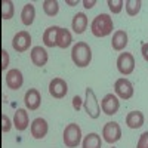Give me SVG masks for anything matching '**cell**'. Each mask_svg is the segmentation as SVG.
<instances>
[{"label":"cell","mask_w":148,"mask_h":148,"mask_svg":"<svg viewBox=\"0 0 148 148\" xmlns=\"http://www.w3.org/2000/svg\"><path fill=\"white\" fill-rule=\"evenodd\" d=\"M136 148H148V130L144 132L139 136V139L136 142Z\"/></svg>","instance_id":"4316f807"},{"label":"cell","mask_w":148,"mask_h":148,"mask_svg":"<svg viewBox=\"0 0 148 148\" xmlns=\"http://www.w3.org/2000/svg\"><path fill=\"white\" fill-rule=\"evenodd\" d=\"M30 58H31V62L36 67H45L47 64V59H49L46 49L42 46H34L30 52Z\"/></svg>","instance_id":"5bb4252c"},{"label":"cell","mask_w":148,"mask_h":148,"mask_svg":"<svg viewBox=\"0 0 148 148\" xmlns=\"http://www.w3.org/2000/svg\"><path fill=\"white\" fill-rule=\"evenodd\" d=\"M34 18H36V8L33 3H27L24 5L22 10H21V21L24 25H31L34 22Z\"/></svg>","instance_id":"ffe728a7"},{"label":"cell","mask_w":148,"mask_h":148,"mask_svg":"<svg viewBox=\"0 0 148 148\" xmlns=\"http://www.w3.org/2000/svg\"><path fill=\"white\" fill-rule=\"evenodd\" d=\"M141 53H142V58L148 62V43H142V46H141Z\"/></svg>","instance_id":"4dcf8cb0"},{"label":"cell","mask_w":148,"mask_h":148,"mask_svg":"<svg viewBox=\"0 0 148 148\" xmlns=\"http://www.w3.org/2000/svg\"><path fill=\"white\" fill-rule=\"evenodd\" d=\"M49 93L55 99H62L68 93V84L64 79L61 77H53L49 82Z\"/></svg>","instance_id":"5b68a950"},{"label":"cell","mask_w":148,"mask_h":148,"mask_svg":"<svg viewBox=\"0 0 148 148\" xmlns=\"http://www.w3.org/2000/svg\"><path fill=\"white\" fill-rule=\"evenodd\" d=\"M110 10L113 12V14H120L121 9H123V5H125V2L123 0H108L107 2Z\"/></svg>","instance_id":"484cf974"},{"label":"cell","mask_w":148,"mask_h":148,"mask_svg":"<svg viewBox=\"0 0 148 148\" xmlns=\"http://www.w3.org/2000/svg\"><path fill=\"white\" fill-rule=\"evenodd\" d=\"M67 5H70V6H76V5H77V0H76V2H71V0H67Z\"/></svg>","instance_id":"d6a6232c"},{"label":"cell","mask_w":148,"mask_h":148,"mask_svg":"<svg viewBox=\"0 0 148 148\" xmlns=\"http://www.w3.org/2000/svg\"><path fill=\"white\" fill-rule=\"evenodd\" d=\"M43 10L47 16H55L59 12V5L56 0H45L43 2Z\"/></svg>","instance_id":"cb8c5ba5"},{"label":"cell","mask_w":148,"mask_h":148,"mask_svg":"<svg viewBox=\"0 0 148 148\" xmlns=\"http://www.w3.org/2000/svg\"><path fill=\"white\" fill-rule=\"evenodd\" d=\"M102 138L108 144H116L121 138V129L119 126V123L116 121H108L102 127Z\"/></svg>","instance_id":"ba28073f"},{"label":"cell","mask_w":148,"mask_h":148,"mask_svg":"<svg viewBox=\"0 0 148 148\" xmlns=\"http://www.w3.org/2000/svg\"><path fill=\"white\" fill-rule=\"evenodd\" d=\"M0 53H2V67H0V68H2V71H5L6 67L9 65V53H8L6 49H2Z\"/></svg>","instance_id":"f1b7e54d"},{"label":"cell","mask_w":148,"mask_h":148,"mask_svg":"<svg viewBox=\"0 0 148 148\" xmlns=\"http://www.w3.org/2000/svg\"><path fill=\"white\" fill-rule=\"evenodd\" d=\"M120 108V102H119V98L113 93H107L102 101H101V110L102 113H105L107 116H114Z\"/></svg>","instance_id":"30bf717a"},{"label":"cell","mask_w":148,"mask_h":148,"mask_svg":"<svg viewBox=\"0 0 148 148\" xmlns=\"http://www.w3.org/2000/svg\"><path fill=\"white\" fill-rule=\"evenodd\" d=\"M59 28H61V27L53 25V27H49V28L45 30L43 37H42L45 46H47V47H55V46H56V37H58Z\"/></svg>","instance_id":"ac0fdd59"},{"label":"cell","mask_w":148,"mask_h":148,"mask_svg":"<svg viewBox=\"0 0 148 148\" xmlns=\"http://www.w3.org/2000/svg\"><path fill=\"white\" fill-rule=\"evenodd\" d=\"M83 107L84 111L90 119H98L101 114V107L98 104L96 99V95L93 92L92 88H86V96H84V101H83Z\"/></svg>","instance_id":"3957f363"},{"label":"cell","mask_w":148,"mask_h":148,"mask_svg":"<svg viewBox=\"0 0 148 148\" xmlns=\"http://www.w3.org/2000/svg\"><path fill=\"white\" fill-rule=\"evenodd\" d=\"M126 125L129 129H139L144 125V114L141 111H130L126 116Z\"/></svg>","instance_id":"d6986e66"},{"label":"cell","mask_w":148,"mask_h":148,"mask_svg":"<svg viewBox=\"0 0 148 148\" xmlns=\"http://www.w3.org/2000/svg\"><path fill=\"white\" fill-rule=\"evenodd\" d=\"M24 83V77H22V73L18 68H12L6 73V86L12 90H16L19 89Z\"/></svg>","instance_id":"7c38bea8"},{"label":"cell","mask_w":148,"mask_h":148,"mask_svg":"<svg viewBox=\"0 0 148 148\" xmlns=\"http://www.w3.org/2000/svg\"><path fill=\"white\" fill-rule=\"evenodd\" d=\"M113 148H114V147H113Z\"/></svg>","instance_id":"836d02e7"},{"label":"cell","mask_w":148,"mask_h":148,"mask_svg":"<svg viewBox=\"0 0 148 148\" xmlns=\"http://www.w3.org/2000/svg\"><path fill=\"white\" fill-rule=\"evenodd\" d=\"M82 105H83V99H82L79 95H76V96L73 98V108L76 110V111H79L82 108Z\"/></svg>","instance_id":"f546056e"},{"label":"cell","mask_w":148,"mask_h":148,"mask_svg":"<svg viewBox=\"0 0 148 148\" xmlns=\"http://www.w3.org/2000/svg\"><path fill=\"white\" fill-rule=\"evenodd\" d=\"M28 123H30V117H28L27 110L18 108L14 116V126L16 127V130H19V132L25 130L28 127Z\"/></svg>","instance_id":"9a60e30c"},{"label":"cell","mask_w":148,"mask_h":148,"mask_svg":"<svg viewBox=\"0 0 148 148\" xmlns=\"http://www.w3.org/2000/svg\"><path fill=\"white\" fill-rule=\"evenodd\" d=\"M101 147H102V141L96 132L88 133L82 142V148H101Z\"/></svg>","instance_id":"44dd1931"},{"label":"cell","mask_w":148,"mask_h":148,"mask_svg":"<svg viewBox=\"0 0 148 148\" xmlns=\"http://www.w3.org/2000/svg\"><path fill=\"white\" fill-rule=\"evenodd\" d=\"M73 42V37H71V33L67 30V28H59L58 31V37H56V46L61 47V49H67Z\"/></svg>","instance_id":"7402d4cb"},{"label":"cell","mask_w":148,"mask_h":148,"mask_svg":"<svg viewBox=\"0 0 148 148\" xmlns=\"http://www.w3.org/2000/svg\"><path fill=\"white\" fill-rule=\"evenodd\" d=\"M96 5V0H83V6L84 9H92Z\"/></svg>","instance_id":"1f68e13d"},{"label":"cell","mask_w":148,"mask_h":148,"mask_svg":"<svg viewBox=\"0 0 148 148\" xmlns=\"http://www.w3.org/2000/svg\"><path fill=\"white\" fill-rule=\"evenodd\" d=\"M141 6H142L141 0H126L125 2V9L129 16H136L141 10Z\"/></svg>","instance_id":"603a6c76"},{"label":"cell","mask_w":148,"mask_h":148,"mask_svg":"<svg viewBox=\"0 0 148 148\" xmlns=\"http://www.w3.org/2000/svg\"><path fill=\"white\" fill-rule=\"evenodd\" d=\"M127 33L125 30H117L113 34V40H111V47L117 52H121L123 49L127 46Z\"/></svg>","instance_id":"e0dca14e"},{"label":"cell","mask_w":148,"mask_h":148,"mask_svg":"<svg viewBox=\"0 0 148 148\" xmlns=\"http://www.w3.org/2000/svg\"><path fill=\"white\" fill-rule=\"evenodd\" d=\"M88 16H86V14H83V12H79V14H76L73 16V21H71V28L73 31L76 34H83L84 30L88 28Z\"/></svg>","instance_id":"2e32d148"},{"label":"cell","mask_w":148,"mask_h":148,"mask_svg":"<svg viewBox=\"0 0 148 148\" xmlns=\"http://www.w3.org/2000/svg\"><path fill=\"white\" fill-rule=\"evenodd\" d=\"M15 14V8L14 3L10 0H2V19H10Z\"/></svg>","instance_id":"d4e9b609"},{"label":"cell","mask_w":148,"mask_h":148,"mask_svg":"<svg viewBox=\"0 0 148 148\" xmlns=\"http://www.w3.org/2000/svg\"><path fill=\"white\" fill-rule=\"evenodd\" d=\"M24 104H25L27 110L30 111H36L37 108L40 107L42 104V96H40V92L37 89H28L24 95Z\"/></svg>","instance_id":"4fadbf2b"},{"label":"cell","mask_w":148,"mask_h":148,"mask_svg":"<svg viewBox=\"0 0 148 148\" xmlns=\"http://www.w3.org/2000/svg\"><path fill=\"white\" fill-rule=\"evenodd\" d=\"M116 64H117V70H119L120 74L129 76V74H132L133 70H135V58L129 52H123V53L119 55Z\"/></svg>","instance_id":"52a82bcc"},{"label":"cell","mask_w":148,"mask_h":148,"mask_svg":"<svg viewBox=\"0 0 148 148\" xmlns=\"http://www.w3.org/2000/svg\"><path fill=\"white\" fill-rule=\"evenodd\" d=\"M64 144L67 148H76L82 142V129L76 123H70L64 129Z\"/></svg>","instance_id":"277c9868"},{"label":"cell","mask_w":148,"mask_h":148,"mask_svg":"<svg viewBox=\"0 0 148 148\" xmlns=\"http://www.w3.org/2000/svg\"><path fill=\"white\" fill-rule=\"evenodd\" d=\"M30 130H31V136L34 139H43L46 135H47V130H49V126H47V121L42 117H37L33 120L31 126H30Z\"/></svg>","instance_id":"8fae6325"},{"label":"cell","mask_w":148,"mask_h":148,"mask_svg":"<svg viewBox=\"0 0 148 148\" xmlns=\"http://www.w3.org/2000/svg\"><path fill=\"white\" fill-rule=\"evenodd\" d=\"M71 59L74 65L79 68H84L92 61V49L86 42H77L71 49Z\"/></svg>","instance_id":"6da1fadb"},{"label":"cell","mask_w":148,"mask_h":148,"mask_svg":"<svg viewBox=\"0 0 148 148\" xmlns=\"http://www.w3.org/2000/svg\"><path fill=\"white\" fill-rule=\"evenodd\" d=\"M114 92H116V96L126 101L133 96V86L127 79L121 77V79H117L114 83Z\"/></svg>","instance_id":"9c48e42d"},{"label":"cell","mask_w":148,"mask_h":148,"mask_svg":"<svg viewBox=\"0 0 148 148\" xmlns=\"http://www.w3.org/2000/svg\"><path fill=\"white\" fill-rule=\"evenodd\" d=\"M12 125H10V120L6 114H2V133H8L10 130Z\"/></svg>","instance_id":"83f0119b"},{"label":"cell","mask_w":148,"mask_h":148,"mask_svg":"<svg viewBox=\"0 0 148 148\" xmlns=\"http://www.w3.org/2000/svg\"><path fill=\"white\" fill-rule=\"evenodd\" d=\"M114 24H113V18L108 14H99L96 15L90 24V31L95 37H107L113 33Z\"/></svg>","instance_id":"7a4b0ae2"},{"label":"cell","mask_w":148,"mask_h":148,"mask_svg":"<svg viewBox=\"0 0 148 148\" xmlns=\"http://www.w3.org/2000/svg\"><path fill=\"white\" fill-rule=\"evenodd\" d=\"M30 46H31V36L25 30L18 31L14 36V39H12V47H14V51H16L18 53L28 51Z\"/></svg>","instance_id":"8992f818"}]
</instances>
